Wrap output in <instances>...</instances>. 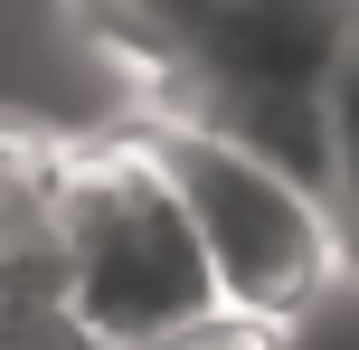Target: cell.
I'll return each mask as SVG.
<instances>
[{
  "mask_svg": "<svg viewBox=\"0 0 359 350\" xmlns=\"http://www.w3.org/2000/svg\"><path fill=\"white\" fill-rule=\"evenodd\" d=\"M133 142H142L151 170L170 180L180 227H189L198 265H208L217 313L293 341L322 303H341V208H322L312 189H293L284 170H265L255 152H236L227 133H208L198 114H151V123H133Z\"/></svg>",
  "mask_w": 359,
  "mask_h": 350,
  "instance_id": "cell-1",
  "label": "cell"
},
{
  "mask_svg": "<svg viewBox=\"0 0 359 350\" xmlns=\"http://www.w3.org/2000/svg\"><path fill=\"white\" fill-rule=\"evenodd\" d=\"M57 294L104 350L170 341L217 313L208 265L180 227L170 180L133 142H76L67 161V218H57Z\"/></svg>",
  "mask_w": 359,
  "mask_h": 350,
  "instance_id": "cell-2",
  "label": "cell"
},
{
  "mask_svg": "<svg viewBox=\"0 0 359 350\" xmlns=\"http://www.w3.org/2000/svg\"><path fill=\"white\" fill-rule=\"evenodd\" d=\"M359 0H208L189 48L161 67L170 105L217 95H322L350 76Z\"/></svg>",
  "mask_w": 359,
  "mask_h": 350,
  "instance_id": "cell-3",
  "label": "cell"
},
{
  "mask_svg": "<svg viewBox=\"0 0 359 350\" xmlns=\"http://www.w3.org/2000/svg\"><path fill=\"white\" fill-rule=\"evenodd\" d=\"M67 161H76V142H57L38 123H0V303H48L57 294Z\"/></svg>",
  "mask_w": 359,
  "mask_h": 350,
  "instance_id": "cell-4",
  "label": "cell"
},
{
  "mask_svg": "<svg viewBox=\"0 0 359 350\" xmlns=\"http://www.w3.org/2000/svg\"><path fill=\"white\" fill-rule=\"evenodd\" d=\"M0 350H104V341L67 313V294H48V303H0Z\"/></svg>",
  "mask_w": 359,
  "mask_h": 350,
  "instance_id": "cell-5",
  "label": "cell"
},
{
  "mask_svg": "<svg viewBox=\"0 0 359 350\" xmlns=\"http://www.w3.org/2000/svg\"><path fill=\"white\" fill-rule=\"evenodd\" d=\"M142 350H284V341L255 332V322H236V313H208V322H189V332H170V341H142Z\"/></svg>",
  "mask_w": 359,
  "mask_h": 350,
  "instance_id": "cell-6",
  "label": "cell"
}]
</instances>
